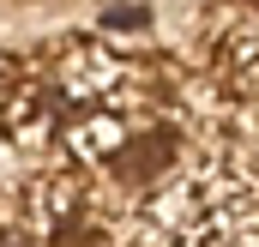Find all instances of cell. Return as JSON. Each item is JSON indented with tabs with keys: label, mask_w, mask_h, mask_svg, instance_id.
I'll list each match as a JSON object with an SVG mask.
<instances>
[{
	"label": "cell",
	"mask_w": 259,
	"mask_h": 247,
	"mask_svg": "<svg viewBox=\"0 0 259 247\" xmlns=\"http://www.w3.org/2000/svg\"><path fill=\"white\" fill-rule=\"evenodd\" d=\"M121 139H127V121H121V115H84V121L66 127V151H72L78 163H97V157L121 151Z\"/></svg>",
	"instance_id": "cell-1"
}]
</instances>
